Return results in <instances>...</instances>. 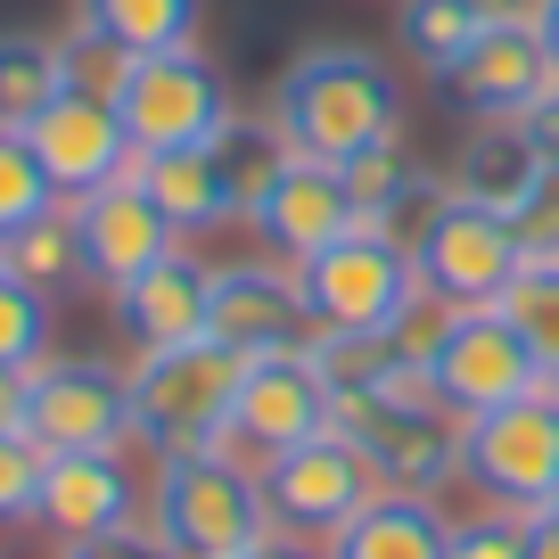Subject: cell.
<instances>
[{"label": "cell", "instance_id": "obj_1", "mask_svg": "<svg viewBox=\"0 0 559 559\" xmlns=\"http://www.w3.org/2000/svg\"><path fill=\"white\" fill-rule=\"evenodd\" d=\"M272 123L288 132L297 157H362V148H386L403 132V83L379 50H354V41H321V50L288 58L272 91Z\"/></svg>", "mask_w": 559, "mask_h": 559}, {"label": "cell", "instance_id": "obj_2", "mask_svg": "<svg viewBox=\"0 0 559 559\" xmlns=\"http://www.w3.org/2000/svg\"><path fill=\"white\" fill-rule=\"evenodd\" d=\"M157 526L148 535L174 559H239L272 535V502H263V477L239 453H181L157 461V493H148Z\"/></svg>", "mask_w": 559, "mask_h": 559}, {"label": "cell", "instance_id": "obj_3", "mask_svg": "<svg viewBox=\"0 0 559 559\" xmlns=\"http://www.w3.org/2000/svg\"><path fill=\"white\" fill-rule=\"evenodd\" d=\"M239 362L230 346H174V354H132V437L157 461L181 453H223L230 444V395H239Z\"/></svg>", "mask_w": 559, "mask_h": 559}, {"label": "cell", "instance_id": "obj_4", "mask_svg": "<svg viewBox=\"0 0 559 559\" xmlns=\"http://www.w3.org/2000/svg\"><path fill=\"white\" fill-rule=\"evenodd\" d=\"M461 477L493 510L543 519L559 502V386H535L502 412L461 419Z\"/></svg>", "mask_w": 559, "mask_h": 559}, {"label": "cell", "instance_id": "obj_5", "mask_svg": "<svg viewBox=\"0 0 559 559\" xmlns=\"http://www.w3.org/2000/svg\"><path fill=\"white\" fill-rule=\"evenodd\" d=\"M297 288L313 305V330H362L386 337V321L403 313V297L419 288V263L403 239H386L379 223H354L346 239H330L321 255L297 263Z\"/></svg>", "mask_w": 559, "mask_h": 559}, {"label": "cell", "instance_id": "obj_6", "mask_svg": "<svg viewBox=\"0 0 559 559\" xmlns=\"http://www.w3.org/2000/svg\"><path fill=\"white\" fill-rule=\"evenodd\" d=\"M116 116H123V132H132V157H157V148H206L239 107H230L214 58L190 41V50L132 58V74H123V91H116Z\"/></svg>", "mask_w": 559, "mask_h": 559}, {"label": "cell", "instance_id": "obj_7", "mask_svg": "<svg viewBox=\"0 0 559 559\" xmlns=\"http://www.w3.org/2000/svg\"><path fill=\"white\" fill-rule=\"evenodd\" d=\"M25 437L41 453H123L132 437V379L116 362L83 354H41L25 386Z\"/></svg>", "mask_w": 559, "mask_h": 559}, {"label": "cell", "instance_id": "obj_8", "mask_svg": "<svg viewBox=\"0 0 559 559\" xmlns=\"http://www.w3.org/2000/svg\"><path fill=\"white\" fill-rule=\"evenodd\" d=\"M255 477H263V502H272V526H288V535H337L370 493H386L379 461H370L354 437H337V428H321V437L255 461Z\"/></svg>", "mask_w": 559, "mask_h": 559}, {"label": "cell", "instance_id": "obj_9", "mask_svg": "<svg viewBox=\"0 0 559 559\" xmlns=\"http://www.w3.org/2000/svg\"><path fill=\"white\" fill-rule=\"evenodd\" d=\"M428 386H437L444 412L477 419V412H502V403L535 395V386H543V362L526 354V337L502 321V305H461L453 337H444L437 362H428Z\"/></svg>", "mask_w": 559, "mask_h": 559}, {"label": "cell", "instance_id": "obj_10", "mask_svg": "<svg viewBox=\"0 0 559 559\" xmlns=\"http://www.w3.org/2000/svg\"><path fill=\"white\" fill-rule=\"evenodd\" d=\"M412 263H419V280L444 288L453 305H493L510 280L526 272V247H519V223L469 206V198H444V206L428 214V230H419Z\"/></svg>", "mask_w": 559, "mask_h": 559}, {"label": "cell", "instance_id": "obj_11", "mask_svg": "<svg viewBox=\"0 0 559 559\" xmlns=\"http://www.w3.org/2000/svg\"><path fill=\"white\" fill-rule=\"evenodd\" d=\"M330 428V379L313 370V354H247L239 395H230V444H247L255 461L288 453V444Z\"/></svg>", "mask_w": 559, "mask_h": 559}, {"label": "cell", "instance_id": "obj_12", "mask_svg": "<svg viewBox=\"0 0 559 559\" xmlns=\"http://www.w3.org/2000/svg\"><path fill=\"white\" fill-rule=\"evenodd\" d=\"M25 148L41 157L58 198H91L99 181L132 174V132H123L116 99H91V91H58L34 123H25Z\"/></svg>", "mask_w": 559, "mask_h": 559}, {"label": "cell", "instance_id": "obj_13", "mask_svg": "<svg viewBox=\"0 0 559 559\" xmlns=\"http://www.w3.org/2000/svg\"><path fill=\"white\" fill-rule=\"evenodd\" d=\"M206 337L230 354H297V346H313V305H305L288 263H223Z\"/></svg>", "mask_w": 559, "mask_h": 559}, {"label": "cell", "instance_id": "obj_14", "mask_svg": "<svg viewBox=\"0 0 559 559\" xmlns=\"http://www.w3.org/2000/svg\"><path fill=\"white\" fill-rule=\"evenodd\" d=\"M67 206H74V230H83V263H91V280H99V288H132L140 272H157V263L181 247V230L157 214V198L140 190L132 174L99 181L91 198H67Z\"/></svg>", "mask_w": 559, "mask_h": 559}, {"label": "cell", "instance_id": "obj_15", "mask_svg": "<svg viewBox=\"0 0 559 559\" xmlns=\"http://www.w3.org/2000/svg\"><path fill=\"white\" fill-rule=\"evenodd\" d=\"M437 83L453 91V107H469L477 123H526V107L559 83V67H551V50H543L535 17H519V25H486V34L461 50V67L437 74Z\"/></svg>", "mask_w": 559, "mask_h": 559}, {"label": "cell", "instance_id": "obj_16", "mask_svg": "<svg viewBox=\"0 0 559 559\" xmlns=\"http://www.w3.org/2000/svg\"><path fill=\"white\" fill-rule=\"evenodd\" d=\"M362 223L354 214V198H346V174H337L330 157H288L280 165V181L263 190V206H255V239L272 247V263H288L297 272L305 255H321L330 239H346V230Z\"/></svg>", "mask_w": 559, "mask_h": 559}, {"label": "cell", "instance_id": "obj_17", "mask_svg": "<svg viewBox=\"0 0 559 559\" xmlns=\"http://www.w3.org/2000/svg\"><path fill=\"white\" fill-rule=\"evenodd\" d=\"M206 313H214V263H198L190 247L140 272L132 288H116V330L132 354H174V346H206Z\"/></svg>", "mask_w": 559, "mask_h": 559}, {"label": "cell", "instance_id": "obj_18", "mask_svg": "<svg viewBox=\"0 0 559 559\" xmlns=\"http://www.w3.org/2000/svg\"><path fill=\"white\" fill-rule=\"evenodd\" d=\"M34 519L50 526L58 543L116 535V526H132V519H140V477L123 469V453H50Z\"/></svg>", "mask_w": 559, "mask_h": 559}, {"label": "cell", "instance_id": "obj_19", "mask_svg": "<svg viewBox=\"0 0 559 559\" xmlns=\"http://www.w3.org/2000/svg\"><path fill=\"white\" fill-rule=\"evenodd\" d=\"M551 174H559V165L535 148L526 123H477V132L461 140V157H453V198H469V206L519 223V214L551 190Z\"/></svg>", "mask_w": 559, "mask_h": 559}, {"label": "cell", "instance_id": "obj_20", "mask_svg": "<svg viewBox=\"0 0 559 559\" xmlns=\"http://www.w3.org/2000/svg\"><path fill=\"white\" fill-rule=\"evenodd\" d=\"M330 559H453V519L428 493H370L337 535H321Z\"/></svg>", "mask_w": 559, "mask_h": 559}, {"label": "cell", "instance_id": "obj_21", "mask_svg": "<svg viewBox=\"0 0 559 559\" xmlns=\"http://www.w3.org/2000/svg\"><path fill=\"white\" fill-rule=\"evenodd\" d=\"M132 181L157 198V214L181 230V239L230 223V198H223V174H214V148H157V157H132Z\"/></svg>", "mask_w": 559, "mask_h": 559}, {"label": "cell", "instance_id": "obj_22", "mask_svg": "<svg viewBox=\"0 0 559 559\" xmlns=\"http://www.w3.org/2000/svg\"><path fill=\"white\" fill-rule=\"evenodd\" d=\"M206 148H214V174H223L230 223H255L263 190H272V181H280V165L297 157V148H288V132H280L272 116H230L223 132L206 140Z\"/></svg>", "mask_w": 559, "mask_h": 559}, {"label": "cell", "instance_id": "obj_23", "mask_svg": "<svg viewBox=\"0 0 559 559\" xmlns=\"http://www.w3.org/2000/svg\"><path fill=\"white\" fill-rule=\"evenodd\" d=\"M0 272H17L25 288H41V297H67V288H83L91 263H83V230H74V206H50L41 223L9 230V239H0Z\"/></svg>", "mask_w": 559, "mask_h": 559}, {"label": "cell", "instance_id": "obj_24", "mask_svg": "<svg viewBox=\"0 0 559 559\" xmlns=\"http://www.w3.org/2000/svg\"><path fill=\"white\" fill-rule=\"evenodd\" d=\"M206 0H83V25H99L107 41H123L132 58L148 50H190Z\"/></svg>", "mask_w": 559, "mask_h": 559}, {"label": "cell", "instance_id": "obj_25", "mask_svg": "<svg viewBox=\"0 0 559 559\" xmlns=\"http://www.w3.org/2000/svg\"><path fill=\"white\" fill-rule=\"evenodd\" d=\"M67 91V58L50 34H0V132H25Z\"/></svg>", "mask_w": 559, "mask_h": 559}, {"label": "cell", "instance_id": "obj_26", "mask_svg": "<svg viewBox=\"0 0 559 559\" xmlns=\"http://www.w3.org/2000/svg\"><path fill=\"white\" fill-rule=\"evenodd\" d=\"M313 370L330 379V403L337 395H395L403 379H412V362H403L386 337H362V330H313Z\"/></svg>", "mask_w": 559, "mask_h": 559}, {"label": "cell", "instance_id": "obj_27", "mask_svg": "<svg viewBox=\"0 0 559 559\" xmlns=\"http://www.w3.org/2000/svg\"><path fill=\"white\" fill-rule=\"evenodd\" d=\"M395 34H403V50H412L428 74H453L461 50L486 34V17H477L469 0H403V9H395Z\"/></svg>", "mask_w": 559, "mask_h": 559}, {"label": "cell", "instance_id": "obj_28", "mask_svg": "<svg viewBox=\"0 0 559 559\" xmlns=\"http://www.w3.org/2000/svg\"><path fill=\"white\" fill-rule=\"evenodd\" d=\"M493 305H502V321L526 337V354L543 362V386H559V263H526Z\"/></svg>", "mask_w": 559, "mask_h": 559}, {"label": "cell", "instance_id": "obj_29", "mask_svg": "<svg viewBox=\"0 0 559 559\" xmlns=\"http://www.w3.org/2000/svg\"><path fill=\"white\" fill-rule=\"evenodd\" d=\"M50 206H67V198L50 190V174H41V157L25 148V132H0V239L41 223Z\"/></svg>", "mask_w": 559, "mask_h": 559}, {"label": "cell", "instance_id": "obj_30", "mask_svg": "<svg viewBox=\"0 0 559 559\" xmlns=\"http://www.w3.org/2000/svg\"><path fill=\"white\" fill-rule=\"evenodd\" d=\"M453 321H461V305L444 297V288H428V280H419L412 297H403V313L386 321V346H395L412 370H428V362H437V346L453 337Z\"/></svg>", "mask_w": 559, "mask_h": 559}, {"label": "cell", "instance_id": "obj_31", "mask_svg": "<svg viewBox=\"0 0 559 559\" xmlns=\"http://www.w3.org/2000/svg\"><path fill=\"white\" fill-rule=\"evenodd\" d=\"M50 354V297L25 288L17 272H0V362H25L34 370Z\"/></svg>", "mask_w": 559, "mask_h": 559}, {"label": "cell", "instance_id": "obj_32", "mask_svg": "<svg viewBox=\"0 0 559 559\" xmlns=\"http://www.w3.org/2000/svg\"><path fill=\"white\" fill-rule=\"evenodd\" d=\"M58 58H67V91H91V99H116L123 74H132V50L107 41L99 25H83V17H74V34L58 41Z\"/></svg>", "mask_w": 559, "mask_h": 559}, {"label": "cell", "instance_id": "obj_33", "mask_svg": "<svg viewBox=\"0 0 559 559\" xmlns=\"http://www.w3.org/2000/svg\"><path fill=\"white\" fill-rule=\"evenodd\" d=\"M41 469H50V453H41L34 437H0V526H17V519H34V502H41Z\"/></svg>", "mask_w": 559, "mask_h": 559}, {"label": "cell", "instance_id": "obj_34", "mask_svg": "<svg viewBox=\"0 0 559 559\" xmlns=\"http://www.w3.org/2000/svg\"><path fill=\"white\" fill-rule=\"evenodd\" d=\"M453 559H526V519L493 502L477 519H453Z\"/></svg>", "mask_w": 559, "mask_h": 559}, {"label": "cell", "instance_id": "obj_35", "mask_svg": "<svg viewBox=\"0 0 559 559\" xmlns=\"http://www.w3.org/2000/svg\"><path fill=\"white\" fill-rule=\"evenodd\" d=\"M519 247H526V263H559V174H551V190L519 214Z\"/></svg>", "mask_w": 559, "mask_h": 559}, {"label": "cell", "instance_id": "obj_36", "mask_svg": "<svg viewBox=\"0 0 559 559\" xmlns=\"http://www.w3.org/2000/svg\"><path fill=\"white\" fill-rule=\"evenodd\" d=\"M58 559H174L157 535H140V526H116V535H83V543H67Z\"/></svg>", "mask_w": 559, "mask_h": 559}, {"label": "cell", "instance_id": "obj_37", "mask_svg": "<svg viewBox=\"0 0 559 559\" xmlns=\"http://www.w3.org/2000/svg\"><path fill=\"white\" fill-rule=\"evenodd\" d=\"M25 386H34V370L0 362V437H17V428H25Z\"/></svg>", "mask_w": 559, "mask_h": 559}, {"label": "cell", "instance_id": "obj_38", "mask_svg": "<svg viewBox=\"0 0 559 559\" xmlns=\"http://www.w3.org/2000/svg\"><path fill=\"white\" fill-rule=\"evenodd\" d=\"M526 132H535V148H543V157H551V165H559V83H551V91H543V99H535V107H526Z\"/></svg>", "mask_w": 559, "mask_h": 559}, {"label": "cell", "instance_id": "obj_39", "mask_svg": "<svg viewBox=\"0 0 559 559\" xmlns=\"http://www.w3.org/2000/svg\"><path fill=\"white\" fill-rule=\"evenodd\" d=\"M486 25H519V17H535V0H469Z\"/></svg>", "mask_w": 559, "mask_h": 559}, {"label": "cell", "instance_id": "obj_40", "mask_svg": "<svg viewBox=\"0 0 559 559\" xmlns=\"http://www.w3.org/2000/svg\"><path fill=\"white\" fill-rule=\"evenodd\" d=\"M526 559H559V519H526Z\"/></svg>", "mask_w": 559, "mask_h": 559}, {"label": "cell", "instance_id": "obj_41", "mask_svg": "<svg viewBox=\"0 0 559 559\" xmlns=\"http://www.w3.org/2000/svg\"><path fill=\"white\" fill-rule=\"evenodd\" d=\"M535 34H543V50H551V67H559V0H535Z\"/></svg>", "mask_w": 559, "mask_h": 559}, {"label": "cell", "instance_id": "obj_42", "mask_svg": "<svg viewBox=\"0 0 559 559\" xmlns=\"http://www.w3.org/2000/svg\"><path fill=\"white\" fill-rule=\"evenodd\" d=\"M239 559H305V551H297V543H288V535H263L255 551H239Z\"/></svg>", "mask_w": 559, "mask_h": 559}, {"label": "cell", "instance_id": "obj_43", "mask_svg": "<svg viewBox=\"0 0 559 559\" xmlns=\"http://www.w3.org/2000/svg\"><path fill=\"white\" fill-rule=\"evenodd\" d=\"M543 519H559V502H551V510H543Z\"/></svg>", "mask_w": 559, "mask_h": 559}]
</instances>
